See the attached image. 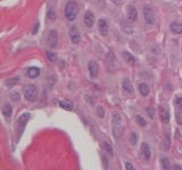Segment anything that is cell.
<instances>
[{
	"label": "cell",
	"mask_w": 182,
	"mask_h": 170,
	"mask_svg": "<svg viewBox=\"0 0 182 170\" xmlns=\"http://www.w3.org/2000/svg\"><path fill=\"white\" fill-rule=\"evenodd\" d=\"M79 14V7L75 1H69L65 7V17L69 22L75 21V18L78 17Z\"/></svg>",
	"instance_id": "obj_1"
},
{
	"label": "cell",
	"mask_w": 182,
	"mask_h": 170,
	"mask_svg": "<svg viewBox=\"0 0 182 170\" xmlns=\"http://www.w3.org/2000/svg\"><path fill=\"white\" fill-rule=\"evenodd\" d=\"M113 132H114L115 137H121V135L123 133V125H122L121 115L116 111L113 115Z\"/></svg>",
	"instance_id": "obj_2"
},
{
	"label": "cell",
	"mask_w": 182,
	"mask_h": 170,
	"mask_svg": "<svg viewBox=\"0 0 182 170\" xmlns=\"http://www.w3.org/2000/svg\"><path fill=\"white\" fill-rule=\"evenodd\" d=\"M143 17H145L146 23H148V24H155V22H156L155 14L149 6L143 7Z\"/></svg>",
	"instance_id": "obj_3"
},
{
	"label": "cell",
	"mask_w": 182,
	"mask_h": 170,
	"mask_svg": "<svg viewBox=\"0 0 182 170\" xmlns=\"http://www.w3.org/2000/svg\"><path fill=\"white\" fill-rule=\"evenodd\" d=\"M24 97L27 101H31L33 102L36 99V88L34 85H27L25 88V91H24Z\"/></svg>",
	"instance_id": "obj_4"
},
{
	"label": "cell",
	"mask_w": 182,
	"mask_h": 170,
	"mask_svg": "<svg viewBox=\"0 0 182 170\" xmlns=\"http://www.w3.org/2000/svg\"><path fill=\"white\" fill-rule=\"evenodd\" d=\"M88 69H89V74H90V77L96 78L97 76H98L99 66H98V64L94 61V60H90V61H89Z\"/></svg>",
	"instance_id": "obj_5"
},
{
	"label": "cell",
	"mask_w": 182,
	"mask_h": 170,
	"mask_svg": "<svg viewBox=\"0 0 182 170\" xmlns=\"http://www.w3.org/2000/svg\"><path fill=\"white\" fill-rule=\"evenodd\" d=\"M47 43L50 48H55V46H57V43H58V33L57 32L54 31V30L49 32L48 39H47Z\"/></svg>",
	"instance_id": "obj_6"
},
{
	"label": "cell",
	"mask_w": 182,
	"mask_h": 170,
	"mask_svg": "<svg viewBox=\"0 0 182 170\" xmlns=\"http://www.w3.org/2000/svg\"><path fill=\"white\" fill-rule=\"evenodd\" d=\"M30 119V113H23L21 117L18 118V123H17V128L20 129V135L24 130L26 124H27V120Z\"/></svg>",
	"instance_id": "obj_7"
},
{
	"label": "cell",
	"mask_w": 182,
	"mask_h": 170,
	"mask_svg": "<svg viewBox=\"0 0 182 170\" xmlns=\"http://www.w3.org/2000/svg\"><path fill=\"white\" fill-rule=\"evenodd\" d=\"M94 15L91 11H87L85 15H84V24L88 26V27H92L94 24Z\"/></svg>",
	"instance_id": "obj_8"
},
{
	"label": "cell",
	"mask_w": 182,
	"mask_h": 170,
	"mask_svg": "<svg viewBox=\"0 0 182 170\" xmlns=\"http://www.w3.org/2000/svg\"><path fill=\"white\" fill-rule=\"evenodd\" d=\"M128 17L131 22H135L138 19V10L133 6H129L128 7Z\"/></svg>",
	"instance_id": "obj_9"
},
{
	"label": "cell",
	"mask_w": 182,
	"mask_h": 170,
	"mask_svg": "<svg viewBox=\"0 0 182 170\" xmlns=\"http://www.w3.org/2000/svg\"><path fill=\"white\" fill-rule=\"evenodd\" d=\"M69 36H71V40H72V42H73V43H75V44L80 43V41H81L80 33H79V31L75 28V27L71 28V31H69Z\"/></svg>",
	"instance_id": "obj_10"
},
{
	"label": "cell",
	"mask_w": 182,
	"mask_h": 170,
	"mask_svg": "<svg viewBox=\"0 0 182 170\" xmlns=\"http://www.w3.org/2000/svg\"><path fill=\"white\" fill-rule=\"evenodd\" d=\"M98 27H99V32H100V34L101 35L106 36L108 34V24H107V22L105 21V19H100L99 21V24H98Z\"/></svg>",
	"instance_id": "obj_11"
},
{
	"label": "cell",
	"mask_w": 182,
	"mask_h": 170,
	"mask_svg": "<svg viewBox=\"0 0 182 170\" xmlns=\"http://www.w3.org/2000/svg\"><path fill=\"white\" fill-rule=\"evenodd\" d=\"M141 153H142V157H143L146 160L150 159V155H151L150 148H149V145L147 144V143H142V145H141Z\"/></svg>",
	"instance_id": "obj_12"
},
{
	"label": "cell",
	"mask_w": 182,
	"mask_h": 170,
	"mask_svg": "<svg viewBox=\"0 0 182 170\" xmlns=\"http://www.w3.org/2000/svg\"><path fill=\"white\" fill-rule=\"evenodd\" d=\"M170 30H171L172 33L174 34H181L182 33V25L177 22H174L170 25Z\"/></svg>",
	"instance_id": "obj_13"
},
{
	"label": "cell",
	"mask_w": 182,
	"mask_h": 170,
	"mask_svg": "<svg viewBox=\"0 0 182 170\" xmlns=\"http://www.w3.org/2000/svg\"><path fill=\"white\" fill-rule=\"evenodd\" d=\"M122 86H123V91L125 93H131L133 92V88H132V84H131L130 79H128V78H125L124 81H123V84H122Z\"/></svg>",
	"instance_id": "obj_14"
},
{
	"label": "cell",
	"mask_w": 182,
	"mask_h": 170,
	"mask_svg": "<svg viewBox=\"0 0 182 170\" xmlns=\"http://www.w3.org/2000/svg\"><path fill=\"white\" fill-rule=\"evenodd\" d=\"M40 75V69L38 67H30L27 69V76L30 78H36Z\"/></svg>",
	"instance_id": "obj_15"
},
{
	"label": "cell",
	"mask_w": 182,
	"mask_h": 170,
	"mask_svg": "<svg viewBox=\"0 0 182 170\" xmlns=\"http://www.w3.org/2000/svg\"><path fill=\"white\" fill-rule=\"evenodd\" d=\"M139 91H140L141 95L147 97V95L150 93V88H149V86H148L146 83H140V84H139Z\"/></svg>",
	"instance_id": "obj_16"
},
{
	"label": "cell",
	"mask_w": 182,
	"mask_h": 170,
	"mask_svg": "<svg viewBox=\"0 0 182 170\" xmlns=\"http://www.w3.org/2000/svg\"><path fill=\"white\" fill-rule=\"evenodd\" d=\"M122 55H123V58H124V60H125L126 62H128L129 65H132V66H133V65L135 64V58H134L133 56H132L131 53H129V52L124 51L123 53H122Z\"/></svg>",
	"instance_id": "obj_17"
},
{
	"label": "cell",
	"mask_w": 182,
	"mask_h": 170,
	"mask_svg": "<svg viewBox=\"0 0 182 170\" xmlns=\"http://www.w3.org/2000/svg\"><path fill=\"white\" fill-rule=\"evenodd\" d=\"M59 106H60L63 109L67 110V111L72 110L73 107H74V106H73V102H72V101H69V100H63V101H60V102H59Z\"/></svg>",
	"instance_id": "obj_18"
},
{
	"label": "cell",
	"mask_w": 182,
	"mask_h": 170,
	"mask_svg": "<svg viewBox=\"0 0 182 170\" xmlns=\"http://www.w3.org/2000/svg\"><path fill=\"white\" fill-rule=\"evenodd\" d=\"M11 111H13V108H11V104H5V106H4V108H2V115L5 116L6 118H11Z\"/></svg>",
	"instance_id": "obj_19"
},
{
	"label": "cell",
	"mask_w": 182,
	"mask_h": 170,
	"mask_svg": "<svg viewBox=\"0 0 182 170\" xmlns=\"http://www.w3.org/2000/svg\"><path fill=\"white\" fill-rule=\"evenodd\" d=\"M161 119L163 123H165V124H167L168 121H170V115H168V112H167L166 110H162L161 111Z\"/></svg>",
	"instance_id": "obj_20"
},
{
	"label": "cell",
	"mask_w": 182,
	"mask_h": 170,
	"mask_svg": "<svg viewBox=\"0 0 182 170\" xmlns=\"http://www.w3.org/2000/svg\"><path fill=\"white\" fill-rule=\"evenodd\" d=\"M103 146H104L105 151L107 152V154H108L109 157H113L114 152H113V148H112V145L109 144V143H107V142H104V143H103Z\"/></svg>",
	"instance_id": "obj_21"
},
{
	"label": "cell",
	"mask_w": 182,
	"mask_h": 170,
	"mask_svg": "<svg viewBox=\"0 0 182 170\" xmlns=\"http://www.w3.org/2000/svg\"><path fill=\"white\" fill-rule=\"evenodd\" d=\"M18 82H20V78H17V77L9 78V79L7 81V86H8V88H11V86H14L16 84H18Z\"/></svg>",
	"instance_id": "obj_22"
},
{
	"label": "cell",
	"mask_w": 182,
	"mask_h": 170,
	"mask_svg": "<svg viewBox=\"0 0 182 170\" xmlns=\"http://www.w3.org/2000/svg\"><path fill=\"white\" fill-rule=\"evenodd\" d=\"M161 163H162V168L163 169H171V163H170V161L167 159H162L161 160Z\"/></svg>",
	"instance_id": "obj_23"
},
{
	"label": "cell",
	"mask_w": 182,
	"mask_h": 170,
	"mask_svg": "<svg viewBox=\"0 0 182 170\" xmlns=\"http://www.w3.org/2000/svg\"><path fill=\"white\" fill-rule=\"evenodd\" d=\"M135 119H137V123L140 125L141 127H143V126H146V120L142 117H141L140 115H137L135 116Z\"/></svg>",
	"instance_id": "obj_24"
},
{
	"label": "cell",
	"mask_w": 182,
	"mask_h": 170,
	"mask_svg": "<svg viewBox=\"0 0 182 170\" xmlns=\"http://www.w3.org/2000/svg\"><path fill=\"white\" fill-rule=\"evenodd\" d=\"M137 141H138V135L135 134L134 132H133V133H131V136H130V142H131V144L135 145V144H137Z\"/></svg>",
	"instance_id": "obj_25"
},
{
	"label": "cell",
	"mask_w": 182,
	"mask_h": 170,
	"mask_svg": "<svg viewBox=\"0 0 182 170\" xmlns=\"http://www.w3.org/2000/svg\"><path fill=\"white\" fill-rule=\"evenodd\" d=\"M46 55H47L48 59H49L50 61H55V60H56V55H55V53H52L51 51H47L46 52Z\"/></svg>",
	"instance_id": "obj_26"
},
{
	"label": "cell",
	"mask_w": 182,
	"mask_h": 170,
	"mask_svg": "<svg viewBox=\"0 0 182 170\" xmlns=\"http://www.w3.org/2000/svg\"><path fill=\"white\" fill-rule=\"evenodd\" d=\"M147 113L149 115V117H150L151 119L155 117V109L151 108V107H149V108H147Z\"/></svg>",
	"instance_id": "obj_27"
},
{
	"label": "cell",
	"mask_w": 182,
	"mask_h": 170,
	"mask_svg": "<svg viewBox=\"0 0 182 170\" xmlns=\"http://www.w3.org/2000/svg\"><path fill=\"white\" fill-rule=\"evenodd\" d=\"M48 17L51 18V19H55V18H56V13H55L54 9H51V8L49 9V11H48Z\"/></svg>",
	"instance_id": "obj_28"
},
{
	"label": "cell",
	"mask_w": 182,
	"mask_h": 170,
	"mask_svg": "<svg viewBox=\"0 0 182 170\" xmlns=\"http://www.w3.org/2000/svg\"><path fill=\"white\" fill-rule=\"evenodd\" d=\"M97 115H98L99 117H101V118L104 117L105 112H104V109L101 108V107H98V108H97Z\"/></svg>",
	"instance_id": "obj_29"
},
{
	"label": "cell",
	"mask_w": 182,
	"mask_h": 170,
	"mask_svg": "<svg viewBox=\"0 0 182 170\" xmlns=\"http://www.w3.org/2000/svg\"><path fill=\"white\" fill-rule=\"evenodd\" d=\"M175 104H177V107L180 110H182V98H177V100H175Z\"/></svg>",
	"instance_id": "obj_30"
},
{
	"label": "cell",
	"mask_w": 182,
	"mask_h": 170,
	"mask_svg": "<svg viewBox=\"0 0 182 170\" xmlns=\"http://www.w3.org/2000/svg\"><path fill=\"white\" fill-rule=\"evenodd\" d=\"M125 168H126V169H129V170L134 169V167H133V166H132V163H130V162H126V163H125Z\"/></svg>",
	"instance_id": "obj_31"
},
{
	"label": "cell",
	"mask_w": 182,
	"mask_h": 170,
	"mask_svg": "<svg viewBox=\"0 0 182 170\" xmlns=\"http://www.w3.org/2000/svg\"><path fill=\"white\" fill-rule=\"evenodd\" d=\"M13 100L14 101H16V100H20V94L17 92H15L14 94H13Z\"/></svg>",
	"instance_id": "obj_32"
},
{
	"label": "cell",
	"mask_w": 182,
	"mask_h": 170,
	"mask_svg": "<svg viewBox=\"0 0 182 170\" xmlns=\"http://www.w3.org/2000/svg\"><path fill=\"white\" fill-rule=\"evenodd\" d=\"M177 123H179L180 125H182V118L179 116V115H177Z\"/></svg>",
	"instance_id": "obj_33"
},
{
	"label": "cell",
	"mask_w": 182,
	"mask_h": 170,
	"mask_svg": "<svg viewBox=\"0 0 182 170\" xmlns=\"http://www.w3.org/2000/svg\"><path fill=\"white\" fill-rule=\"evenodd\" d=\"M113 1H114L116 5H121V4H122V0H113Z\"/></svg>",
	"instance_id": "obj_34"
},
{
	"label": "cell",
	"mask_w": 182,
	"mask_h": 170,
	"mask_svg": "<svg viewBox=\"0 0 182 170\" xmlns=\"http://www.w3.org/2000/svg\"><path fill=\"white\" fill-rule=\"evenodd\" d=\"M173 168H174V169H182V167H181V166H179V165L174 166V167H173Z\"/></svg>",
	"instance_id": "obj_35"
}]
</instances>
